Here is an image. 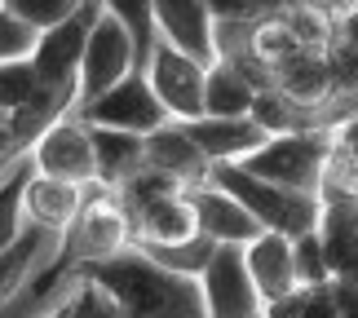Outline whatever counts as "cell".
Masks as SVG:
<instances>
[{
	"instance_id": "1",
	"label": "cell",
	"mask_w": 358,
	"mask_h": 318,
	"mask_svg": "<svg viewBox=\"0 0 358 318\" xmlns=\"http://www.w3.org/2000/svg\"><path fill=\"white\" fill-rule=\"evenodd\" d=\"M71 279L98 283L120 305L124 318H208V301H203L199 279L150 261L142 247H129L111 261L80 266Z\"/></svg>"
},
{
	"instance_id": "2",
	"label": "cell",
	"mask_w": 358,
	"mask_h": 318,
	"mask_svg": "<svg viewBox=\"0 0 358 318\" xmlns=\"http://www.w3.org/2000/svg\"><path fill=\"white\" fill-rule=\"evenodd\" d=\"M133 243H137L133 239V217L124 208L120 190H106V186L93 182L85 212H80L76 226L58 239V256H53V266H45L36 292L45 296L62 274H76L80 266H93V261H111L120 252H129Z\"/></svg>"
},
{
	"instance_id": "3",
	"label": "cell",
	"mask_w": 358,
	"mask_h": 318,
	"mask_svg": "<svg viewBox=\"0 0 358 318\" xmlns=\"http://www.w3.org/2000/svg\"><path fill=\"white\" fill-rule=\"evenodd\" d=\"M208 182L222 186L226 195H235L266 230L287 234V239H301V234L319 230V221H323V199L319 195H301V190L274 186L266 177L248 173L243 164H213Z\"/></svg>"
},
{
	"instance_id": "4",
	"label": "cell",
	"mask_w": 358,
	"mask_h": 318,
	"mask_svg": "<svg viewBox=\"0 0 358 318\" xmlns=\"http://www.w3.org/2000/svg\"><path fill=\"white\" fill-rule=\"evenodd\" d=\"M332 150H336L332 129L283 133V137H270L257 155H248L243 168L266 177V182H274V186L301 190V195H319L323 177H327V164H332Z\"/></svg>"
},
{
	"instance_id": "5",
	"label": "cell",
	"mask_w": 358,
	"mask_h": 318,
	"mask_svg": "<svg viewBox=\"0 0 358 318\" xmlns=\"http://www.w3.org/2000/svg\"><path fill=\"white\" fill-rule=\"evenodd\" d=\"M76 115L85 124H93V129H120V133H137V137H150L155 129H164V124L173 120L169 110H164V102L155 98L146 71L124 75L115 89L102 93L98 102L76 106Z\"/></svg>"
},
{
	"instance_id": "6",
	"label": "cell",
	"mask_w": 358,
	"mask_h": 318,
	"mask_svg": "<svg viewBox=\"0 0 358 318\" xmlns=\"http://www.w3.org/2000/svg\"><path fill=\"white\" fill-rule=\"evenodd\" d=\"M150 75V89H155V98L164 102L173 120H203V89H208V66L199 58H190L186 49H177L173 40L159 36L155 53H150V62L142 66Z\"/></svg>"
},
{
	"instance_id": "7",
	"label": "cell",
	"mask_w": 358,
	"mask_h": 318,
	"mask_svg": "<svg viewBox=\"0 0 358 318\" xmlns=\"http://www.w3.org/2000/svg\"><path fill=\"white\" fill-rule=\"evenodd\" d=\"M133 71H142V62H137V45H133L129 27H124L115 13L102 9V18L89 36L85 62H80V106L98 102L106 89H115L120 80L133 75Z\"/></svg>"
},
{
	"instance_id": "8",
	"label": "cell",
	"mask_w": 358,
	"mask_h": 318,
	"mask_svg": "<svg viewBox=\"0 0 358 318\" xmlns=\"http://www.w3.org/2000/svg\"><path fill=\"white\" fill-rule=\"evenodd\" d=\"M203 301H208V318H257L266 314V301H261L252 270H248L243 247H222L217 243L213 261L199 274Z\"/></svg>"
},
{
	"instance_id": "9",
	"label": "cell",
	"mask_w": 358,
	"mask_h": 318,
	"mask_svg": "<svg viewBox=\"0 0 358 318\" xmlns=\"http://www.w3.org/2000/svg\"><path fill=\"white\" fill-rule=\"evenodd\" d=\"M31 164L40 177H62L76 186H93L98 182V155H93V133L80 115L58 120L53 129L36 142Z\"/></svg>"
},
{
	"instance_id": "10",
	"label": "cell",
	"mask_w": 358,
	"mask_h": 318,
	"mask_svg": "<svg viewBox=\"0 0 358 318\" xmlns=\"http://www.w3.org/2000/svg\"><path fill=\"white\" fill-rule=\"evenodd\" d=\"M102 0H85L66 22L49 27L45 36H40V45L31 53L36 71L45 85H62V80H80V62H85V49H89V36L93 27L102 18Z\"/></svg>"
},
{
	"instance_id": "11",
	"label": "cell",
	"mask_w": 358,
	"mask_h": 318,
	"mask_svg": "<svg viewBox=\"0 0 358 318\" xmlns=\"http://www.w3.org/2000/svg\"><path fill=\"white\" fill-rule=\"evenodd\" d=\"M155 22L159 36L173 40L177 49H186L190 58L213 66L222 58V40H217V18L208 0H155Z\"/></svg>"
},
{
	"instance_id": "12",
	"label": "cell",
	"mask_w": 358,
	"mask_h": 318,
	"mask_svg": "<svg viewBox=\"0 0 358 318\" xmlns=\"http://www.w3.org/2000/svg\"><path fill=\"white\" fill-rule=\"evenodd\" d=\"M190 203H195V217H199V234H208V239L222 243V247H248L252 239L266 234V226H261L235 195H226V190L213 186V182L190 186Z\"/></svg>"
},
{
	"instance_id": "13",
	"label": "cell",
	"mask_w": 358,
	"mask_h": 318,
	"mask_svg": "<svg viewBox=\"0 0 358 318\" xmlns=\"http://www.w3.org/2000/svg\"><path fill=\"white\" fill-rule=\"evenodd\" d=\"M186 129L195 137V146L208 155V164H243L248 155H257L270 142V133L252 115H230V120L203 115V120H190Z\"/></svg>"
},
{
	"instance_id": "14",
	"label": "cell",
	"mask_w": 358,
	"mask_h": 318,
	"mask_svg": "<svg viewBox=\"0 0 358 318\" xmlns=\"http://www.w3.org/2000/svg\"><path fill=\"white\" fill-rule=\"evenodd\" d=\"M146 168L169 173V177H177V182H186V186H203L208 173H213V164L195 146V137H190L186 124L169 120L164 129H155L146 137Z\"/></svg>"
},
{
	"instance_id": "15",
	"label": "cell",
	"mask_w": 358,
	"mask_h": 318,
	"mask_svg": "<svg viewBox=\"0 0 358 318\" xmlns=\"http://www.w3.org/2000/svg\"><path fill=\"white\" fill-rule=\"evenodd\" d=\"M243 256H248V270H252V283H257V292L266 305H274V301H283V296H292L301 279H296V247L287 234H274L266 230L261 239H252L243 247Z\"/></svg>"
},
{
	"instance_id": "16",
	"label": "cell",
	"mask_w": 358,
	"mask_h": 318,
	"mask_svg": "<svg viewBox=\"0 0 358 318\" xmlns=\"http://www.w3.org/2000/svg\"><path fill=\"white\" fill-rule=\"evenodd\" d=\"M85 203H89V186L62 182V177H40V173H31V182H27V221L49 234L71 230L76 217L85 212Z\"/></svg>"
},
{
	"instance_id": "17",
	"label": "cell",
	"mask_w": 358,
	"mask_h": 318,
	"mask_svg": "<svg viewBox=\"0 0 358 318\" xmlns=\"http://www.w3.org/2000/svg\"><path fill=\"white\" fill-rule=\"evenodd\" d=\"M133 217V239L137 243H186L199 234V217H195V203H190V190L182 195H164V199H150L142 208H129Z\"/></svg>"
},
{
	"instance_id": "18",
	"label": "cell",
	"mask_w": 358,
	"mask_h": 318,
	"mask_svg": "<svg viewBox=\"0 0 358 318\" xmlns=\"http://www.w3.org/2000/svg\"><path fill=\"white\" fill-rule=\"evenodd\" d=\"M332 283H354L358 287V199H323V221H319Z\"/></svg>"
},
{
	"instance_id": "19",
	"label": "cell",
	"mask_w": 358,
	"mask_h": 318,
	"mask_svg": "<svg viewBox=\"0 0 358 318\" xmlns=\"http://www.w3.org/2000/svg\"><path fill=\"white\" fill-rule=\"evenodd\" d=\"M89 133H93V155H98V186L120 190L137 173H146V137L120 129H93V124Z\"/></svg>"
},
{
	"instance_id": "20",
	"label": "cell",
	"mask_w": 358,
	"mask_h": 318,
	"mask_svg": "<svg viewBox=\"0 0 358 318\" xmlns=\"http://www.w3.org/2000/svg\"><path fill=\"white\" fill-rule=\"evenodd\" d=\"M274 89H283L287 98H296L301 106H323L336 98V80L332 66H327V53L301 49L287 62L274 66Z\"/></svg>"
},
{
	"instance_id": "21",
	"label": "cell",
	"mask_w": 358,
	"mask_h": 318,
	"mask_svg": "<svg viewBox=\"0 0 358 318\" xmlns=\"http://www.w3.org/2000/svg\"><path fill=\"white\" fill-rule=\"evenodd\" d=\"M257 85L248 80L243 71L230 58H217L208 66V89H203V115H252V102H257Z\"/></svg>"
},
{
	"instance_id": "22",
	"label": "cell",
	"mask_w": 358,
	"mask_h": 318,
	"mask_svg": "<svg viewBox=\"0 0 358 318\" xmlns=\"http://www.w3.org/2000/svg\"><path fill=\"white\" fill-rule=\"evenodd\" d=\"M58 239H62V234H49V230H40V226H27L22 239L0 252V305L18 296L22 283H31V270L49 256V247L58 243Z\"/></svg>"
},
{
	"instance_id": "23",
	"label": "cell",
	"mask_w": 358,
	"mask_h": 318,
	"mask_svg": "<svg viewBox=\"0 0 358 318\" xmlns=\"http://www.w3.org/2000/svg\"><path fill=\"white\" fill-rule=\"evenodd\" d=\"M31 173H36V164L22 159L9 177H0V252L13 247L31 226L27 221V182H31Z\"/></svg>"
},
{
	"instance_id": "24",
	"label": "cell",
	"mask_w": 358,
	"mask_h": 318,
	"mask_svg": "<svg viewBox=\"0 0 358 318\" xmlns=\"http://www.w3.org/2000/svg\"><path fill=\"white\" fill-rule=\"evenodd\" d=\"M106 13H115V18L129 27L133 45H137V62H150V53L159 45V22H155V0H102Z\"/></svg>"
},
{
	"instance_id": "25",
	"label": "cell",
	"mask_w": 358,
	"mask_h": 318,
	"mask_svg": "<svg viewBox=\"0 0 358 318\" xmlns=\"http://www.w3.org/2000/svg\"><path fill=\"white\" fill-rule=\"evenodd\" d=\"M248 49H252L261 62L279 66V62L292 58V53H301V40L292 36V27H287L283 13H270V18L252 22V40H248Z\"/></svg>"
},
{
	"instance_id": "26",
	"label": "cell",
	"mask_w": 358,
	"mask_h": 318,
	"mask_svg": "<svg viewBox=\"0 0 358 318\" xmlns=\"http://www.w3.org/2000/svg\"><path fill=\"white\" fill-rule=\"evenodd\" d=\"M40 89H45V80H40L31 58L0 62V106H5L9 115H13V110H22V106H31Z\"/></svg>"
},
{
	"instance_id": "27",
	"label": "cell",
	"mask_w": 358,
	"mask_h": 318,
	"mask_svg": "<svg viewBox=\"0 0 358 318\" xmlns=\"http://www.w3.org/2000/svg\"><path fill=\"white\" fill-rule=\"evenodd\" d=\"M270 318H341L336 310V287H296L292 296L274 301V305H266Z\"/></svg>"
},
{
	"instance_id": "28",
	"label": "cell",
	"mask_w": 358,
	"mask_h": 318,
	"mask_svg": "<svg viewBox=\"0 0 358 318\" xmlns=\"http://www.w3.org/2000/svg\"><path fill=\"white\" fill-rule=\"evenodd\" d=\"M292 247H296V279H301V287H327L332 283V266H327V247H323L319 230L292 239Z\"/></svg>"
},
{
	"instance_id": "29",
	"label": "cell",
	"mask_w": 358,
	"mask_h": 318,
	"mask_svg": "<svg viewBox=\"0 0 358 318\" xmlns=\"http://www.w3.org/2000/svg\"><path fill=\"white\" fill-rule=\"evenodd\" d=\"M0 5H5L9 13H18L27 27H36V31L45 36L49 27H58V22L71 18L85 0H0Z\"/></svg>"
},
{
	"instance_id": "30",
	"label": "cell",
	"mask_w": 358,
	"mask_h": 318,
	"mask_svg": "<svg viewBox=\"0 0 358 318\" xmlns=\"http://www.w3.org/2000/svg\"><path fill=\"white\" fill-rule=\"evenodd\" d=\"M40 45V31L27 27L18 13H9L0 5V62H18V58H31Z\"/></svg>"
},
{
	"instance_id": "31",
	"label": "cell",
	"mask_w": 358,
	"mask_h": 318,
	"mask_svg": "<svg viewBox=\"0 0 358 318\" xmlns=\"http://www.w3.org/2000/svg\"><path fill=\"white\" fill-rule=\"evenodd\" d=\"M62 305H66V318H124L115 301L106 296L98 283H85V279H76V292L66 296Z\"/></svg>"
},
{
	"instance_id": "32",
	"label": "cell",
	"mask_w": 358,
	"mask_h": 318,
	"mask_svg": "<svg viewBox=\"0 0 358 318\" xmlns=\"http://www.w3.org/2000/svg\"><path fill=\"white\" fill-rule=\"evenodd\" d=\"M332 137H336V150H341V155H350L358 164V115H350L345 124H336Z\"/></svg>"
},
{
	"instance_id": "33",
	"label": "cell",
	"mask_w": 358,
	"mask_h": 318,
	"mask_svg": "<svg viewBox=\"0 0 358 318\" xmlns=\"http://www.w3.org/2000/svg\"><path fill=\"white\" fill-rule=\"evenodd\" d=\"M336 287V310L341 318H358V287L354 283H332Z\"/></svg>"
},
{
	"instance_id": "34",
	"label": "cell",
	"mask_w": 358,
	"mask_h": 318,
	"mask_svg": "<svg viewBox=\"0 0 358 318\" xmlns=\"http://www.w3.org/2000/svg\"><path fill=\"white\" fill-rule=\"evenodd\" d=\"M310 5H319L332 22H341V18H350V13H358V0H310Z\"/></svg>"
},
{
	"instance_id": "35",
	"label": "cell",
	"mask_w": 358,
	"mask_h": 318,
	"mask_svg": "<svg viewBox=\"0 0 358 318\" xmlns=\"http://www.w3.org/2000/svg\"><path fill=\"white\" fill-rule=\"evenodd\" d=\"M336 36L345 40V45L358 49V13H350V18H341V22H336Z\"/></svg>"
},
{
	"instance_id": "36",
	"label": "cell",
	"mask_w": 358,
	"mask_h": 318,
	"mask_svg": "<svg viewBox=\"0 0 358 318\" xmlns=\"http://www.w3.org/2000/svg\"><path fill=\"white\" fill-rule=\"evenodd\" d=\"M45 318H66V305H58V310H49Z\"/></svg>"
},
{
	"instance_id": "37",
	"label": "cell",
	"mask_w": 358,
	"mask_h": 318,
	"mask_svg": "<svg viewBox=\"0 0 358 318\" xmlns=\"http://www.w3.org/2000/svg\"><path fill=\"white\" fill-rule=\"evenodd\" d=\"M5 124H9V110H5V106H0V129H5Z\"/></svg>"
}]
</instances>
